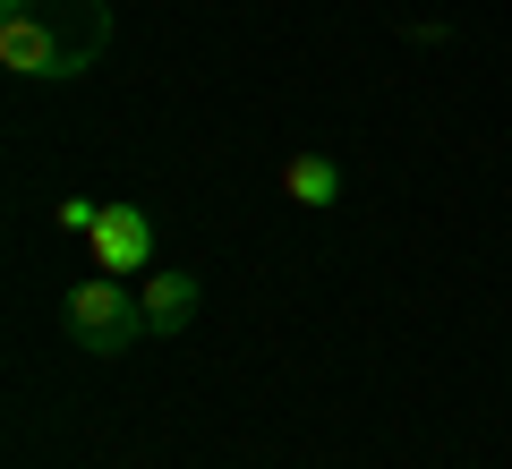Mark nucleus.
Segmentation results:
<instances>
[{"label":"nucleus","instance_id":"39448f33","mask_svg":"<svg viewBox=\"0 0 512 469\" xmlns=\"http://www.w3.org/2000/svg\"><path fill=\"white\" fill-rule=\"evenodd\" d=\"M282 197L325 214V205H342V171H333L325 154H291V163H282Z\"/></svg>","mask_w":512,"mask_h":469},{"label":"nucleus","instance_id":"7ed1b4c3","mask_svg":"<svg viewBox=\"0 0 512 469\" xmlns=\"http://www.w3.org/2000/svg\"><path fill=\"white\" fill-rule=\"evenodd\" d=\"M94 265L103 273H146V256H154V222H146V205H103V222H94Z\"/></svg>","mask_w":512,"mask_h":469},{"label":"nucleus","instance_id":"f257e3e1","mask_svg":"<svg viewBox=\"0 0 512 469\" xmlns=\"http://www.w3.org/2000/svg\"><path fill=\"white\" fill-rule=\"evenodd\" d=\"M111 52V0H0V69L86 77Z\"/></svg>","mask_w":512,"mask_h":469},{"label":"nucleus","instance_id":"423d86ee","mask_svg":"<svg viewBox=\"0 0 512 469\" xmlns=\"http://www.w3.org/2000/svg\"><path fill=\"white\" fill-rule=\"evenodd\" d=\"M60 222H69V231H94V222H103V205H94V197H69V205H60Z\"/></svg>","mask_w":512,"mask_h":469},{"label":"nucleus","instance_id":"f03ea898","mask_svg":"<svg viewBox=\"0 0 512 469\" xmlns=\"http://www.w3.org/2000/svg\"><path fill=\"white\" fill-rule=\"evenodd\" d=\"M137 333H146V299H137L120 273H86V282L69 290V342H77V350L120 359Z\"/></svg>","mask_w":512,"mask_h":469},{"label":"nucleus","instance_id":"20e7f679","mask_svg":"<svg viewBox=\"0 0 512 469\" xmlns=\"http://www.w3.org/2000/svg\"><path fill=\"white\" fill-rule=\"evenodd\" d=\"M137 299H146V333H180L188 316H197V273H146V290H137Z\"/></svg>","mask_w":512,"mask_h":469}]
</instances>
